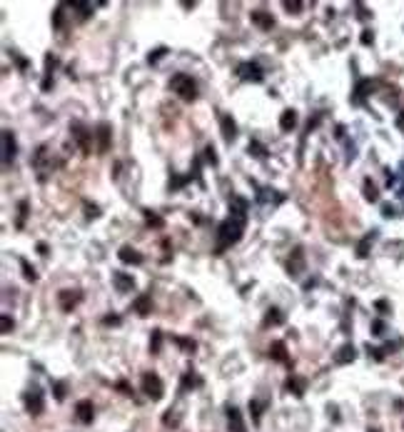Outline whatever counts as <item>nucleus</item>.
<instances>
[{
    "mask_svg": "<svg viewBox=\"0 0 404 432\" xmlns=\"http://www.w3.org/2000/svg\"><path fill=\"white\" fill-rule=\"evenodd\" d=\"M245 222L242 217H227L217 225V245H215V252H225L227 248H232L235 243H239L242 232H245Z\"/></svg>",
    "mask_w": 404,
    "mask_h": 432,
    "instance_id": "f257e3e1",
    "label": "nucleus"
},
{
    "mask_svg": "<svg viewBox=\"0 0 404 432\" xmlns=\"http://www.w3.org/2000/svg\"><path fill=\"white\" fill-rule=\"evenodd\" d=\"M170 90H172L180 100H185V103H192V100L197 98V83L192 80L187 72H175V75L170 77Z\"/></svg>",
    "mask_w": 404,
    "mask_h": 432,
    "instance_id": "f03ea898",
    "label": "nucleus"
},
{
    "mask_svg": "<svg viewBox=\"0 0 404 432\" xmlns=\"http://www.w3.org/2000/svg\"><path fill=\"white\" fill-rule=\"evenodd\" d=\"M140 387H142V392L152 402L163 400V395H165V385H163V380H160V375H155V372H145L142 380H140Z\"/></svg>",
    "mask_w": 404,
    "mask_h": 432,
    "instance_id": "7ed1b4c3",
    "label": "nucleus"
},
{
    "mask_svg": "<svg viewBox=\"0 0 404 432\" xmlns=\"http://www.w3.org/2000/svg\"><path fill=\"white\" fill-rule=\"evenodd\" d=\"M70 135L75 138L77 147L83 150V155H90V150H93V135H95V130H88L85 125H80V123H70Z\"/></svg>",
    "mask_w": 404,
    "mask_h": 432,
    "instance_id": "20e7f679",
    "label": "nucleus"
},
{
    "mask_svg": "<svg viewBox=\"0 0 404 432\" xmlns=\"http://www.w3.org/2000/svg\"><path fill=\"white\" fill-rule=\"evenodd\" d=\"M23 402H25V410H28L30 415H43V410H45L43 390H40V387H33V390H28L25 395H23Z\"/></svg>",
    "mask_w": 404,
    "mask_h": 432,
    "instance_id": "39448f33",
    "label": "nucleus"
},
{
    "mask_svg": "<svg viewBox=\"0 0 404 432\" xmlns=\"http://www.w3.org/2000/svg\"><path fill=\"white\" fill-rule=\"evenodd\" d=\"M237 75L242 77V80H247V83H262V80H265V70H262V65L255 63V60L242 63V65L237 68Z\"/></svg>",
    "mask_w": 404,
    "mask_h": 432,
    "instance_id": "423d86ee",
    "label": "nucleus"
},
{
    "mask_svg": "<svg viewBox=\"0 0 404 432\" xmlns=\"http://www.w3.org/2000/svg\"><path fill=\"white\" fill-rule=\"evenodd\" d=\"M18 155V143H15V135L13 130H3V165L8 168Z\"/></svg>",
    "mask_w": 404,
    "mask_h": 432,
    "instance_id": "0eeeda50",
    "label": "nucleus"
},
{
    "mask_svg": "<svg viewBox=\"0 0 404 432\" xmlns=\"http://www.w3.org/2000/svg\"><path fill=\"white\" fill-rule=\"evenodd\" d=\"M80 300H83V292H80V290H60L58 292V305H60L63 312H70Z\"/></svg>",
    "mask_w": 404,
    "mask_h": 432,
    "instance_id": "6e6552de",
    "label": "nucleus"
},
{
    "mask_svg": "<svg viewBox=\"0 0 404 432\" xmlns=\"http://www.w3.org/2000/svg\"><path fill=\"white\" fill-rule=\"evenodd\" d=\"M304 270V250L302 248H295L290 260H287V272L292 275V278H297V275Z\"/></svg>",
    "mask_w": 404,
    "mask_h": 432,
    "instance_id": "1a4fd4ad",
    "label": "nucleus"
},
{
    "mask_svg": "<svg viewBox=\"0 0 404 432\" xmlns=\"http://www.w3.org/2000/svg\"><path fill=\"white\" fill-rule=\"evenodd\" d=\"M75 417L83 422V425H90L93 417H95V407H93V402H90V400H80V402L75 405Z\"/></svg>",
    "mask_w": 404,
    "mask_h": 432,
    "instance_id": "9d476101",
    "label": "nucleus"
},
{
    "mask_svg": "<svg viewBox=\"0 0 404 432\" xmlns=\"http://www.w3.org/2000/svg\"><path fill=\"white\" fill-rule=\"evenodd\" d=\"M117 257H120V262H125V265H142V252H137L135 248H130V245H123L117 250Z\"/></svg>",
    "mask_w": 404,
    "mask_h": 432,
    "instance_id": "9b49d317",
    "label": "nucleus"
},
{
    "mask_svg": "<svg viewBox=\"0 0 404 432\" xmlns=\"http://www.w3.org/2000/svg\"><path fill=\"white\" fill-rule=\"evenodd\" d=\"M112 283H115V290H117V292H130V290H135L133 275H125V272H112Z\"/></svg>",
    "mask_w": 404,
    "mask_h": 432,
    "instance_id": "f8f14e48",
    "label": "nucleus"
},
{
    "mask_svg": "<svg viewBox=\"0 0 404 432\" xmlns=\"http://www.w3.org/2000/svg\"><path fill=\"white\" fill-rule=\"evenodd\" d=\"M250 20H252L260 30H272V25H274V18H272V13H267V10H252V13H250Z\"/></svg>",
    "mask_w": 404,
    "mask_h": 432,
    "instance_id": "ddd939ff",
    "label": "nucleus"
},
{
    "mask_svg": "<svg viewBox=\"0 0 404 432\" xmlns=\"http://www.w3.org/2000/svg\"><path fill=\"white\" fill-rule=\"evenodd\" d=\"M269 358H272V360H277V362L292 365V360H290L287 350H285V342H282V340H274V342L269 345Z\"/></svg>",
    "mask_w": 404,
    "mask_h": 432,
    "instance_id": "4468645a",
    "label": "nucleus"
},
{
    "mask_svg": "<svg viewBox=\"0 0 404 432\" xmlns=\"http://www.w3.org/2000/svg\"><path fill=\"white\" fill-rule=\"evenodd\" d=\"M247 200L245 198H237V195H235V198H230V215L232 217H242V220H247Z\"/></svg>",
    "mask_w": 404,
    "mask_h": 432,
    "instance_id": "2eb2a0df",
    "label": "nucleus"
},
{
    "mask_svg": "<svg viewBox=\"0 0 404 432\" xmlns=\"http://www.w3.org/2000/svg\"><path fill=\"white\" fill-rule=\"evenodd\" d=\"M227 422H230V432H247L245 430V422H242V415L235 405L227 407Z\"/></svg>",
    "mask_w": 404,
    "mask_h": 432,
    "instance_id": "dca6fc26",
    "label": "nucleus"
},
{
    "mask_svg": "<svg viewBox=\"0 0 404 432\" xmlns=\"http://www.w3.org/2000/svg\"><path fill=\"white\" fill-rule=\"evenodd\" d=\"M279 128L285 130V133H292L295 128H297V110H282V115H279Z\"/></svg>",
    "mask_w": 404,
    "mask_h": 432,
    "instance_id": "f3484780",
    "label": "nucleus"
},
{
    "mask_svg": "<svg viewBox=\"0 0 404 432\" xmlns=\"http://www.w3.org/2000/svg\"><path fill=\"white\" fill-rule=\"evenodd\" d=\"M220 125H222V138H225V143H232V140L237 138V125H235V120H232V115H222V117H220Z\"/></svg>",
    "mask_w": 404,
    "mask_h": 432,
    "instance_id": "a211bd4d",
    "label": "nucleus"
},
{
    "mask_svg": "<svg viewBox=\"0 0 404 432\" xmlns=\"http://www.w3.org/2000/svg\"><path fill=\"white\" fill-rule=\"evenodd\" d=\"M110 125L107 123H102V125H98V130H95V135H98V152H107V147H110Z\"/></svg>",
    "mask_w": 404,
    "mask_h": 432,
    "instance_id": "6ab92c4d",
    "label": "nucleus"
},
{
    "mask_svg": "<svg viewBox=\"0 0 404 432\" xmlns=\"http://www.w3.org/2000/svg\"><path fill=\"white\" fill-rule=\"evenodd\" d=\"M58 68V58L55 55H45V77H43V90L48 93L53 88V70Z\"/></svg>",
    "mask_w": 404,
    "mask_h": 432,
    "instance_id": "aec40b11",
    "label": "nucleus"
},
{
    "mask_svg": "<svg viewBox=\"0 0 404 432\" xmlns=\"http://www.w3.org/2000/svg\"><path fill=\"white\" fill-rule=\"evenodd\" d=\"M285 387H287V392H295L297 397H302L304 390H307V380L304 377H297V375H290L287 382H285Z\"/></svg>",
    "mask_w": 404,
    "mask_h": 432,
    "instance_id": "412c9836",
    "label": "nucleus"
},
{
    "mask_svg": "<svg viewBox=\"0 0 404 432\" xmlns=\"http://www.w3.org/2000/svg\"><path fill=\"white\" fill-rule=\"evenodd\" d=\"M133 310L137 312L140 318H147L150 312H152V297H150V295H140V297L133 302Z\"/></svg>",
    "mask_w": 404,
    "mask_h": 432,
    "instance_id": "4be33fe9",
    "label": "nucleus"
},
{
    "mask_svg": "<svg viewBox=\"0 0 404 432\" xmlns=\"http://www.w3.org/2000/svg\"><path fill=\"white\" fill-rule=\"evenodd\" d=\"M354 358H357V352H354L352 345H342V347L335 352V362H337V365H347V362H352Z\"/></svg>",
    "mask_w": 404,
    "mask_h": 432,
    "instance_id": "5701e85b",
    "label": "nucleus"
},
{
    "mask_svg": "<svg viewBox=\"0 0 404 432\" xmlns=\"http://www.w3.org/2000/svg\"><path fill=\"white\" fill-rule=\"evenodd\" d=\"M285 323V315H282V310L279 307H269L267 310V315L262 320V327H269V325H282Z\"/></svg>",
    "mask_w": 404,
    "mask_h": 432,
    "instance_id": "b1692460",
    "label": "nucleus"
},
{
    "mask_svg": "<svg viewBox=\"0 0 404 432\" xmlns=\"http://www.w3.org/2000/svg\"><path fill=\"white\" fill-rule=\"evenodd\" d=\"M257 203H282V195H274L272 187H260L257 190Z\"/></svg>",
    "mask_w": 404,
    "mask_h": 432,
    "instance_id": "393cba45",
    "label": "nucleus"
},
{
    "mask_svg": "<svg viewBox=\"0 0 404 432\" xmlns=\"http://www.w3.org/2000/svg\"><path fill=\"white\" fill-rule=\"evenodd\" d=\"M160 347H163V330H152V337H150V352L157 355Z\"/></svg>",
    "mask_w": 404,
    "mask_h": 432,
    "instance_id": "a878e982",
    "label": "nucleus"
},
{
    "mask_svg": "<svg viewBox=\"0 0 404 432\" xmlns=\"http://www.w3.org/2000/svg\"><path fill=\"white\" fill-rule=\"evenodd\" d=\"M20 267H23V275H25L28 283H35V280H37V272L33 270V265H30L25 257H20Z\"/></svg>",
    "mask_w": 404,
    "mask_h": 432,
    "instance_id": "bb28decb",
    "label": "nucleus"
},
{
    "mask_svg": "<svg viewBox=\"0 0 404 432\" xmlns=\"http://www.w3.org/2000/svg\"><path fill=\"white\" fill-rule=\"evenodd\" d=\"M202 380L197 377V375H192V372H185L182 375V382H180V390H192L195 385H200Z\"/></svg>",
    "mask_w": 404,
    "mask_h": 432,
    "instance_id": "cd10ccee",
    "label": "nucleus"
},
{
    "mask_svg": "<svg viewBox=\"0 0 404 432\" xmlns=\"http://www.w3.org/2000/svg\"><path fill=\"white\" fill-rule=\"evenodd\" d=\"M145 213V222L147 225H155V227H163L165 225V220L160 217V215H155V213H150V210H142Z\"/></svg>",
    "mask_w": 404,
    "mask_h": 432,
    "instance_id": "c85d7f7f",
    "label": "nucleus"
},
{
    "mask_svg": "<svg viewBox=\"0 0 404 432\" xmlns=\"http://www.w3.org/2000/svg\"><path fill=\"white\" fill-rule=\"evenodd\" d=\"M70 8L80 10V15H83V18H88L93 13V3H70Z\"/></svg>",
    "mask_w": 404,
    "mask_h": 432,
    "instance_id": "c756f323",
    "label": "nucleus"
},
{
    "mask_svg": "<svg viewBox=\"0 0 404 432\" xmlns=\"http://www.w3.org/2000/svg\"><path fill=\"white\" fill-rule=\"evenodd\" d=\"M250 155H255V158H267V150H265V145H260V143H250Z\"/></svg>",
    "mask_w": 404,
    "mask_h": 432,
    "instance_id": "7c9ffc66",
    "label": "nucleus"
},
{
    "mask_svg": "<svg viewBox=\"0 0 404 432\" xmlns=\"http://www.w3.org/2000/svg\"><path fill=\"white\" fill-rule=\"evenodd\" d=\"M18 210H20L18 213V227H23L25 225V217H28V200H20L18 203Z\"/></svg>",
    "mask_w": 404,
    "mask_h": 432,
    "instance_id": "2f4dec72",
    "label": "nucleus"
},
{
    "mask_svg": "<svg viewBox=\"0 0 404 432\" xmlns=\"http://www.w3.org/2000/svg\"><path fill=\"white\" fill-rule=\"evenodd\" d=\"M250 415H252L255 422H260V417H262V405H260L257 400H250Z\"/></svg>",
    "mask_w": 404,
    "mask_h": 432,
    "instance_id": "473e14b6",
    "label": "nucleus"
},
{
    "mask_svg": "<svg viewBox=\"0 0 404 432\" xmlns=\"http://www.w3.org/2000/svg\"><path fill=\"white\" fill-rule=\"evenodd\" d=\"M63 18H65V5H58L55 8V15H53V25L55 28H63Z\"/></svg>",
    "mask_w": 404,
    "mask_h": 432,
    "instance_id": "72a5a7b5",
    "label": "nucleus"
},
{
    "mask_svg": "<svg viewBox=\"0 0 404 432\" xmlns=\"http://www.w3.org/2000/svg\"><path fill=\"white\" fill-rule=\"evenodd\" d=\"M365 198H367V200H377V187H374L370 180H365Z\"/></svg>",
    "mask_w": 404,
    "mask_h": 432,
    "instance_id": "f704fd0d",
    "label": "nucleus"
},
{
    "mask_svg": "<svg viewBox=\"0 0 404 432\" xmlns=\"http://www.w3.org/2000/svg\"><path fill=\"white\" fill-rule=\"evenodd\" d=\"M165 55H168V48H157L155 53H150V55H147V63H157L160 58H165Z\"/></svg>",
    "mask_w": 404,
    "mask_h": 432,
    "instance_id": "c9c22d12",
    "label": "nucleus"
},
{
    "mask_svg": "<svg viewBox=\"0 0 404 432\" xmlns=\"http://www.w3.org/2000/svg\"><path fill=\"white\" fill-rule=\"evenodd\" d=\"M282 5L287 8V13H300V10H302V3H300V0H295V3H292V0H285Z\"/></svg>",
    "mask_w": 404,
    "mask_h": 432,
    "instance_id": "e433bc0d",
    "label": "nucleus"
},
{
    "mask_svg": "<svg viewBox=\"0 0 404 432\" xmlns=\"http://www.w3.org/2000/svg\"><path fill=\"white\" fill-rule=\"evenodd\" d=\"M175 342L180 347H185V352H195V342L192 340H185V337H175Z\"/></svg>",
    "mask_w": 404,
    "mask_h": 432,
    "instance_id": "4c0bfd02",
    "label": "nucleus"
},
{
    "mask_svg": "<svg viewBox=\"0 0 404 432\" xmlns=\"http://www.w3.org/2000/svg\"><path fill=\"white\" fill-rule=\"evenodd\" d=\"M13 327H15V323L10 320V315H3V332L8 335V332H13Z\"/></svg>",
    "mask_w": 404,
    "mask_h": 432,
    "instance_id": "58836bf2",
    "label": "nucleus"
},
{
    "mask_svg": "<svg viewBox=\"0 0 404 432\" xmlns=\"http://www.w3.org/2000/svg\"><path fill=\"white\" fill-rule=\"evenodd\" d=\"M55 397L65 400V382H55Z\"/></svg>",
    "mask_w": 404,
    "mask_h": 432,
    "instance_id": "ea45409f",
    "label": "nucleus"
},
{
    "mask_svg": "<svg viewBox=\"0 0 404 432\" xmlns=\"http://www.w3.org/2000/svg\"><path fill=\"white\" fill-rule=\"evenodd\" d=\"M205 152H207V163H212V165H215V163H217V155H215V147H212V145H207V147H205Z\"/></svg>",
    "mask_w": 404,
    "mask_h": 432,
    "instance_id": "a19ab883",
    "label": "nucleus"
},
{
    "mask_svg": "<svg viewBox=\"0 0 404 432\" xmlns=\"http://www.w3.org/2000/svg\"><path fill=\"white\" fill-rule=\"evenodd\" d=\"M85 208H88V217H98V215H100V210H98L95 205H90V203H85Z\"/></svg>",
    "mask_w": 404,
    "mask_h": 432,
    "instance_id": "79ce46f5",
    "label": "nucleus"
},
{
    "mask_svg": "<svg viewBox=\"0 0 404 432\" xmlns=\"http://www.w3.org/2000/svg\"><path fill=\"white\" fill-rule=\"evenodd\" d=\"M102 323H105V325H120V318H117V315H107Z\"/></svg>",
    "mask_w": 404,
    "mask_h": 432,
    "instance_id": "37998d69",
    "label": "nucleus"
},
{
    "mask_svg": "<svg viewBox=\"0 0 404 432\" xmlns=\"http://www.w3.org/2000/svg\"><path fill=\"white\" fill-rule=\"evenodd\" d=\"M117 387H120V392H125V395H130V387H128V382H117Z\"/></svg>",
    "mask_w": 404,
    "mask_h": 432,
    "instance_id": "c03bdc74",
    "label": "nucleus"
},
{
    "mask_svg": "<svg viewBox=\"0 0 404 432\" xmlns=\"http://www.w3.org/2000/svg\"><path fill=\"white\" fill-rule=\"evenodd\" d=\"M37 252L40 255H48V245L45 243H37Z\"/></svg>",
    "mask_w": 404,
    "mask_h": 432,
    "instance_id": "a18cd8bd",
    "label": "nucleus"
}]
</instances>
